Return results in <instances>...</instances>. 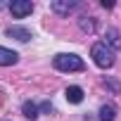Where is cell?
Segmentation results:
<instances>
[{"label":"cell","instance_id":"6da1fadb","mask_svg":"<svg viewBox=\"0 0 121 121\" xmlns=\"http://www.w3.org/2000/svg\"><path fill=\"white\" fill-rule=\"evenodd\" d=\"M52 67L57 71L71 74V71H83L86 69V62H83L78 55H74V52H59V55L52 57Z\"/></svg>","mask_w":121,"mask_h":121},{"label":"cell","instance_id":"7a4b0ae2","mask_svg":"<svg viewBox=\"0 0 121 121\" xmlns=\"http://www.w3.org/2000/svg\"><path fill=\"white\" fill-rule=\"evenodd\" d=\"M90 57H93V62H95L100 69H109V67H114V62H116L114 50H112L109 45H104V43H93Z\"/></svg>","mask_w":121,"mask_h":121},{"label":"cell","instance_id":"3957f363","mask_svg":"<svg viewBox=\"0 0 121 121\" xmlns=\"http://www.w3.org/2000/svg\"><path fill=\"white\" fill-rule=\"evenodd\" d=\"M10 12H12V17L24 19L26 14L33 12V3H31V0H12V3H10Z\"/></svg>","mask_w":121,"mask_h":121},{"label":"cell","instance_id":"277c9868","mask_svg":"<svg viewBox=\"0 0 121 121\" xmlns=\"http://www.w3.org/2000/svg\"><path fill=\"white\" fill-rule=\"evenodd\" d=\"M50 7H52L57 14H69V12H74V10L78 7V3H76V0H52Z\"/></svg>","mask_w":121,"mask_h":121},{"label":"cell","instance_id":"5b68a950","mask_svg":"<svg viewBox=\"0 0 121 121\" xmlns=\"http://www.w3.org/2000/svg\"><path fill=\"white\" fill-rule=\"evenodd\" d=\"M5 33H7L10 38H17V40H22V43H29V40L33 38V33H31L26 26H10Z\"/></svg>","mask_w":121,"mask_h":121},{"label":"cell","instance_id":"8992f818","mask_svg":"<svg viewBox=\"0 0 121 121\" xmlns=\"http://www.w3.org/2000/svg\"><path fill=\"white\" fill-rule=\"evenodd\" d=\"M104 45H109L112 50H121V31L119 29H107L104 31Z\"/></svg>","mask_w":121,"mask_h":121},{"label":"cell","instance_id":"52a82bcc","mask_svg":"<svg viewBox=\"0 0 121 121\" xmlns=\"http://www.w3.org/2000/svg\"><path fill=\"white\" fill-rule=\"evenodd\" d=\"M19 62V55L14 52V50H10V48H3L0 45V67H12V64H17Z\"/></svg>","mask_w":121,"mask_h":121},{"label":"cell","instance_id":"ba28073f","mask_svg":"<svg viewBox=\"0 0 121 121\" xmlns=\"http://www.w3.org/2000/svg\"><path fill=\"white\" fill-rule=\"evenodd\" d=\"M64 95H67V100L71 104H81L83 102V88H78V86H69L64 90Z\"/></svg>","mask_w":121,"mask_h":121},{"label":"cell","instance_id":"9c48e42d","mask_svg":"<svg viewBox=\"0 0 121 121\" xmlns=\"http://www.w3.org/2000/svg\"><path fill=\"white\" fill-rule=\"evenodd\" d=\"M22 114H24L26 119L36 121V119H38V104H36V102H24V104H22Z\"/></svg>","mask_w":121,"mask_h":121},{"label":"cell","instance_id":"30bf717a","mask_svg":"<svg viewBox=\"0 0 121 121\" xmlns=\"http://www.w3.org/2000/svg\"><path fill=\"white\" fill-rule=\"evenodd\" d=\"M116 119V109L112 104H102L100 107V121H114Z\"/></svg>","mask_w":121,"mask_h":121},{"label":"cell","instance_id":"8fae6325","mask_svg":"<svg viewBox=\"0 0 121 121\" xmlns=\"http://www.w3.org/2000/svg\"><path fill=\"white\" fill-rule=\"evenodd\" d=\"M78 26L83 33H93L95 31V17H81L78 19Z\"/></svg>","mask_w":121,"mask_h":121},{"label":"cell","instance_id":"7c38bea8","mask_svg":"<svg viewBox=\"0 0 121 121\" xmlns=\"http://www.w3.org/2000/svg\"><path fill=\"white\" fill-rule=\"evenodd\" d=\"M104 88H109V90L119 93V83H114V81H109V78H104Z\"/></svg>","mask_w":121,"mask_h":121},{"label":"cell","instance_id":"4fadbf2b","mask_svg":"<svg viewBox=\"0 0 121 121\" xmlns=\"http://www.w3.org/2000/svg\"><path fill=\"white\" fill-rule=\"evenodd\" d=\"M102 7H104V10H112L114 3H112V0H102Z\"/></svg>","mask_w":121,"mask_h":121},{"label":"cell","instance_id":"5bb4252c","mask_svg":"<svg viewBox=\"0 0 121 121\" xmlns=\"http://www.w3.org/2000/svg\"><path fill=\"white\" fill-rule=\"evenodd\" d=\"M40 109H43V112H52V104H50V102H43Z\"/></svg>","mask_w":121,"mask_h":121}]
</instances>
